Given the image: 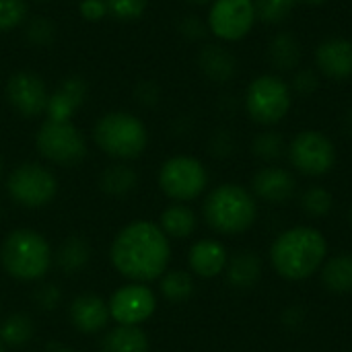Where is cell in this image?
Listing matches in <instances>:
<instances>
[{
    "instance_id": "21",
    "label": "cell",
    "mask_w": 352,
    "mask_h": 352,
    "mask_svg": "<svg viewBox=\"0 0 352 352\" xmlns=\"http://www.w3.org/2000/svg\"><path fill=\"white\" fill-rule=\"evenodd\" d=\"M157 225L169 239H188L190 235H194L198 227V219H196V212L188 204L173 202L161 212Z\"/></svg>"
},
{
    "instance_id": "24",
    "label": "cell",
    "mask_w": 352,
    "mask_h": 352,
    "mask_svg": "<svg viewBox=\"0 0 352 352\" xmlns=\"http://www.w3.org/2000/svg\"><path fill=\"white\" fill-rule=\"evenodd\" d=\"M103 352H148L151 340L140 326H116L103 336Z\"/></svg>"
},
{
    "instance_id": "14",
    "label": "cell",
    "mask_w": 352,
    "mask_h": 352,
    "mask_svg": "<svg viewBox=\"0 0 352 352\" xmlns=\"http://www.w3.org/2000/svg\"><path fill=\"white\" fill-rule=\"evenodd\" d=\"M316 70L330 80L352 78V41L346 37H328L318 43L314 54Z\"/></svg>"
},
{
    "instance_id": "19",
    "label": "cell",
    "mask_w": 352,
    "mask_h": 352,
    "mask_svg": "<svg viewBox=\"0 0 352 352\" xmlns=\"http://www.w3.org/2000/svg\"><path fill=\"white\" fill-rule=\"evenodd\" d=\"M198 68L208 80L225 85L235 78L239 66L235 54L229 47H225L223 43H208L198 54Z\"/></svg>"
},
{
    "instance_id": "45",
    "label": "cell",
    "mask_w": 352,
    "mask_h": 352,
    "mask_svg": "<svg viewBox=\"0 0 352 352\" xmlns=\"http://www.w3.org/2000/svg\"><path fill=\"white\" fill-rule=\"evenodd\" d=\"M2 169H4V161H2V155H0V177H2Z\"/></svg>"
},
{
    "instance_id": "48",
    "label": "cell",
    "mask_w": 352,
    "mask_h": 352,
    "mask_svg": "<svg viewBox=\"0 0 352 352\" xmlns=\"http://www.w3.org/2000/svg\"><path fill=\"white\" fill-rule=\"evenodd\" d=\"M351 225H352V208H351Z\"/></svg>"
},
{
    "instance_id": "9",
    "label": "cell",
    "mask_w": 352,
    "mask_h": 352,
    "mask_svg": "<svg viewBox=\"0 0 352 352\" xmlns=\"http://www.w3.org/2000/svg\"><path fill=\"white\" fill-rule=\"evenodd\" d=\"M35 146L45 161L62 167H74L87 157L85 136L72 122L45 120L37 130Z\"/></svg>"
},
{
    "instance_id": "35",
    "label": "cell",
    "mask_w": 352,
    "mask_h": 352,
    "mask_svg": "<svg viewBox=\"0 0 352 352\" xmlns=\"http://www.w3.org/2000/svg\"><path fill=\"white\" fill-rule=\"evenodd\" d=\"M320 80H322V74L314 68H297L293 72V78L289 80V87L293 91V95H303V97H309L314 95L318 89H320Z\"/></svg>"
},
{
    "instance_id": "3",
    "label": "cell",
    "mask_w": 352,
    "mask_h": 352,
    "mask_svg": "<svg viewBox=\"0 0 352 352\" xmlns=\"http://www.w3.org/2000/svg\"><path fill=\"white\" fill-rule=\"evenodd\" d=\"M202 212L212 231L221 235H241L254 227L258 204L248 188L239 184H221L208 192Z\"/></svg>"
},
{
    "instance_id": "25",
    "label": "cell",
    "mask_w": 352,
    "mask_h": 352,
    "mask_svg": "<svg viewBox=\"0 0 352 352\" xmlns=\"http://www.w3.org/2000/svg\"><path fill=\"white\" fill-rule=\"evenodd\" d=\"M99 186L107 196L124 198L138 188V173L126 161H118L103 169V173L99 177Z\"/></svg>"
},
{
    "instance_id": "18",
    "label": "cell",
    "mask_w": 352,
    "mask_h": 352,
    "mask_svg": "<svg viewBox=\"0 0 352 352\" xmlns=\"http://www.w3.org/2000/svg\"><path fill=\"white\" fill-rule=\"evenodd\" d=\"M229 262L227 248L219 239H198L188 254L190 270L200 278H214L225 272Z\"/></svg>"
},
{
    "instance_id": "4",
    "label": "cell",
    "mask_w": 352,
    "mask_h": 352,
    "mask_svg": "<svg viewBox=\"0 0 352 352\" xmlns=\"http://www.w3.org/2000/svg\"><path fill=\"white\" fill-rule=\"evenodd\" d=\"M54 262L47 239L33 229L10 231L0 245V264L4 272L21 283L41 280Z\"/></svg>"
},
{
    "instance_id": "12",
    "label": "cell",
    "mask_w": 352,
    "mask_h": 352,
    "mask_svg": "<svg viewBox=\"0 0 352 352\" xmlns=\"http://www.w3.org/2000/svg\"><path fill=\"white\" fill-rule=\"evenodd\" d=\"M107 305L118 326H140L157 311V295L148 285L128 283L111 293Z\"/></svg>"
},
{
    "instance_id": "1",
    "label": "cell",
    "mask_w": 352,
    "mask_h": 352,
    "mask_svg": "<svg viewBox=\"0 0 352 352\" xmlns=\"http://www.w3.org/2000/svg\"><path fill=\"white\" fill-rule=\"evenodd\" d=\"M109 262L130 283L148 285L167 272L171 239L157 223L132 221L116 233L109 245Z\"/></svg>"
},
{
    "instance_id": "2",
    "label": "cell",
    "mask_w": 352,
    "mask_h": 352,
    "mask_svg": "<svg viewBox=\"0 0 352 352\" xmlns=\"http://www.w3.org/2000/svg\"><path fill=\"white\" fill-rule=\"evenodd\" d=\"M328 258V241L316 227H293L283 231L272 248L270 262L278 276L287 280H305L314 276Z\"/></svg>"
},
{
    "instance_id": "22",
    "label": "cell",
    "mask_w": 352,
    "mask_h": 352,
    "mask_svg": "<svg viewBox=\"0 0 352 352\" xmlns=\"http://www.w3.org/2000/svg\"><path fill=\"white\" fill-rule=\"evenodd\" d=\"M54 262L68 276L82 272L87 268V264L91 262V245H89V241L85 237H80V235H72V237L64 239L60 243V248L56 250V254H54Z\"/></svg>"
},
{
    "instance_id": "43",
    "label": "cell",
    "mask_w": 352,
    "mask_h": 352,
    "mask_svg": "<svg viewBox=\"0 0 352 352\" xmlns=\"http://www.w3.org/2000/svg\"><path fill=\"white\" fill-rule=\"evenodd\" d=\"M299 2H303V4H309V6H322V4H326L328 0H299Z\"/></svg>"
},
{
    "instance_id": "29",
    "label": "cell",
    "mask_w": 352,
    "mask_h": 352,
    "mask_svg": "<svg viewBox=\"0 0 352 352\" xmlns=\"http://www.w3.org/2000/svg\"><path fill=\"white\" fill-rule=\"evenodd\" d=\"M252 151H254V155H256L258 159L272 163V161L280 159V157L287 153V142H285V138H283L278 132H274V130H264V132H260V134L254 138Z\"/></svg>"
},
{
    "instance_id": "36",
    "label": "cell",
    "mask_w": 352,
    "mask_h": 352,
    "mask_svg": "<svg viewBox=\"0 0 352 352\" xmlns=\"http://www.w3.org/2000/svg\"><path fill=\"white\" fill-rule=\"evenodd\" d=\"M35 303L43 311H54L62 303V291L58 285H41L35 291Z\"/></svg>"
},
{
    "instance_id": "32",
    "label": "cell",
    "mask_w": 352,
    "mask_h": 352,
    "mask_svg": "<svg viewBox=\"0 0 352 352\" xmlns=\"http://www.w3.org/2000/svg\"><path fill=\"white\" fill-rule=\"evenodd\" d=\"M27 0H0V33L14 31L27 21Z\"/></svg>"
},
{
    "instance_id": "17",
    "label": "cell",
    "mask_w": 352,
    "mask_h": 352,
    "mask_svg": "<svg viewBox=\"0 0 352 352\" xmlns=\"http://www.w3.org/2000/svg\"><path fill=\"white\" fill-rule=\"evenodd\" d=\"M109 320H111L109 305L99 295L85 293V295L74 297L70 303V322L80 334H87V336L99 334L107 326Z\"/></svg>"
},
{
    "instance_id": "37",
    "label": "cell",
    "mask_w": 352,
    "mask_h": 352,
    "mask_svg": "<svg viewBox=\"0 0 352 352\" xmlns=\"http://www.w3.org/2000/svg\"><path fill=\"white\" fill-rule=\"evenodd\" d=\"M78 12L85 21L97 23L107 16L105 0H78Z\"/></svg>"
},
{
    "instance_id": "11",
    "label": "cell",
    "mask_w": 352,
    "mask_h": 352,
    "mask_svg": "<svg viewBox=\"0 0 352 352\" xmlns=\"http://www.w3.org/2000/svg\"><path fill=\"white\" fill-rule=\"evenodd\" d=\"M258 23L254 0H212L206 27L221 43H235L245 39Z\"/></svg>"
},
{
    "instance_id": "20",
    "label": "cell",
    "mask_w": 352,
    "mask_h": 352,
    "mask_svg": "<svg viewBox=\"0 0 352 352\" xmlns=\"http://www.w3.org/2000/svg\"><path fill=\"white\" fill-rule=\"evenodd\" d=\"M266 56H268V62L272 64V68H276L278 72H295L301 64L303 47L295 33L278 31L268 41Z\"/></svg>"
},
{
    "instance_id": "33",
    "label": "cell",
    "mask_w": 352,
    "mask_h": 352,
    "mask_svg": "<svg viewBox=\"0 0 352 352\" xmlns=\"http://www.w3.org/2000/svg\"><path fill=\"white\" fill-rule=\"evenodd\" d=\"M25 37L35 47H47L56 37V25L45 16H35L27 23Z\"/></svg>"
},
{
    "instance_id": "41",
    "label": "cell",
    "mask_w": 352,
    "mask_h": 352,
    "mask_svg": "<svg viewBox=\"0 0 352 352\" xmlns=\"http://www.w3.org/2000/svg\"><path fill=\"white\" fill-rule=\"evenodd\" d=\"M47 352H76V351H74V349H70V346H64V344L54 342V344H50V346H47Z\"/></svg>"
},
{
    "instance_id": "13",
    "label": "cell",
    "mask_w": 352,
    "mask_h": 352,
    "mask_svg": "<svg viewBox=\"0 0 352 352\" xmlns=\"http://www.w3.org/2000/svg\"><path fill=\"white\" fill-rule=\"evenodd\" d=\"M6 99L19 116L39 118L45 113L50 91L39 74L31 70H21L6 80Z\"/></svg>"
},
{
    "instance_id": "47",
    "label": "cell",
    "mask_w": 352,
    "mask_h": 352,
    "mask_svg": "<svg viewBox=\"0 0 352 352\" xmlns=\"http://www.w3.org/2000/svg\"><path fill=\"white\" fill-rule=\"evenodd\" d=\"M33 2H47V0H33Z\"/></svg>"
},
{
    "instance_id": "44",
    "label": "cell",
    "mask_w": 352,
    "mask_h": 352,
    "mask_svg": "<svg viewBox=\"0 0 352 352\" xmlns=\"http://www.w3.org/2000/svg\"><path fill=\"white\" fill-rule=\"evenodd\" d=\"M190 2H194V4H206V2H212V0H190Z\"/></svg>"
},
{
    "instance_id": "16",
    "label": "cell",
    "mask_w": 352,
    "mask_h": 352,
    "mask_svg": "<svg viewBox=\"0 0 352 352\" xmlns=\"http://www.w3.org/2000/svg\"><path fill=\"white\" fill-rule=\"evenodd\" d=\"M87 101V82L80 76H68L64 78L56 91L50 93L47 107H45V120L54 122H72L74 113L80 109V105Z\"/></svg>"
},
{
    "instance_id": "15",
    "label": "cell",
    "mask_w": 352,
    "mask_h": 352,
    "mask_svg": "<svg viewBox=\"0 0 352 352\" xmlns=\"http://www.w3.org/2000/svg\"><path fill=\"white\" fill-rule=\"evenodd\" d=\"M295 175L283 167L266 165L252 177V194L270 204H285L295 196Z\"/></svg>"
},
{
    "instance_id": "10",
    "label": "cell",
    "mask_w": 352,
    "mask_h": 352,
    "mask_svg": "<svg viewBox=\"0 0 352 352\" xmlns=\"http://www.w3.org/2000/svg\"><path fill=\"white\" fill-rule=\"evenodd\" d=\"M287 155L291 165L307 177H322L330 173L338 159L332 138L320 130H301L289 142Z\"/></svg>"
},
{
    "instance_id": "39",
    "label": "cell",
    "mask_w": 352,
    "mask_h": 352,
    "mask_svg": "<svg viewBox=\"0 0 352 352\" xmlns=\"http://www.w3.org/2000/svg\"><path fill=\"white\" fill-rule=\"evenodd\" d=\"M159 87L153 80H142L136 87V99L144 105V107H153L159 103Z\"/></svg>"
},
{
    "instance_id": "40",
    "label": "cell",
    "mask_w": 352,
    "mask_h": 352,
    "mask_svg": "<svg viewBox=\"0 0 352 352\" xmlns=\"http://www.w3.org/2000/svg\"><path fill=\"white\" fill-rule=\"evenodd\" d=\"M229 146H231V136L229 132H217L212 136V151L217 153V157H227L229 153Z\"/></svg>"
},
{
    "instance_id": "27",
    "label": "cell",
    "mask_w": 352,
    "mask_h": 352,
    "mask_svg": "<svg viewBox=\"0 0 352 352\" xmlns=\"http://www.w3.org/2000/svg\"><path fill=\"white\" fill-rule=\"evenodd\" d=\"M35 334V324L29 314H10L0 324V342L4 349H21Z\"/></svg>"
},
{
    "instance_id": "31",
    "label": "cell",
    "mask_w": 352,
    "mask_h": 352,
    "mask_svg": "<svg viewBox=\"0 0 352 352\" xmlns=\"http://www.w3.org/2000/svg\"><path fill=\"white\" fill-rule=\"evenodd\" d=\"M301 206L309 217H326L332 206H334V198L332 194L322 188V186H311L303 192L301 196Z\"/></svg>"
},
{
    "instance_id": "26",
    "label": "cell",
    "mask_w": 352,
    "mask_h": 352,
    "mask_svg": "<svg viewBox=\"0 0 352 352\" xmlns=\"http://www.w3.org/2000/svg\"><path fill=\"white\" fill-rule=\"evenodd\" d=\"M322 283L334 295L352 293V254H338L324 262Z\"/></svg>"
},
{
    "instance_id": "6",
    "label": "cell",
    "mask_w": 352,
    "mask_h": 352,
    "mask_svg": "<svg viewBox=\"0 0 352 352\" xmlns=\"http://www.w3.org/2000/svg\"><path fill=\"white\" fill-rule=\"evenodd\" d=\"M243 105L252 122L260 126H276L293 107V91L289 80L272 72L256 76L245 89Z\"/></svg>"
},
{
    "instance_id": "28",
    "label": "cell",
    "mask_w": 352,
    "mask_h": 352,
    "mask_svg": "<svg viewBox=\"0 0 352 352\" xmlns=\"http://www.w3.org/2000/svg\"><path fill=\"white\" fill-rule=\"evenodd\" d=\"M194 276L186 270H167L159 278V291L171 303H186L194 295Z\"/></svg>"
},
{
    "instance_id": "5",
    "label": "cell",
    "mask_w": 352,
    "mask_h": 352,
    "mask_svg": "<svg viewBox=\"0 0 352 352\" xmlns=\"http://www.w3.org/2000/svg\"><path fill=\"white\" fill-rule=\"evenodd\" d=\"M95 144L116 161H134L148 146L144 122L130 111H107L93 126Z\"/></svg>"
},
{
    "instance_id": "30",
    "label": "cell",
    "mask_w": 352,
    "mask_h": 352,
    "mask_svg": "<svg viewBox=\"0 0 352 352\" xmlns=\"http://www.w3.org/2000/svg\"><path fill=\"white\" fill-rule=\"evenodd\" d=\"M258 21L268 25H278L289 19L291 10L295 8V0H254Z\"/></svg>"
},
{
    "instance_id": "8",
    "label": "cell",
    "mask_w": 352,
    "mask_h": 352,
    "mask_svg": "<svg viewBox=\"0 0 352 352\" xmlns=\"http://www.w3.org/2000/svg\"><path fill=\"white\" fill-rule=\"evenodd\" d=\"M6 192L21 208L39 210L56 198L58 179L45 165L23 163L8 173Z\"/></svg>"
},
{
    "instance_id": "42",
    "label": "cell",
    "mask_w": 352,
    "mask_h": 352,
    "mask_svg": "<svg viewBox=\"0 0 352 352\" xmlns=\"http://www.w3.org/2000/svg\"><path fill=\"white\" fill-rule=\"evenodd\" d=\"M344 128H346V132L352 136V109L346 113V120H344Z\"/></svg>"
},
{
    "instance_id": "7",
    "label": "cell",
    "mask_w": 352,
    "mask_h": 352,
    "mask_svg": "<svg viewBox=\"0 0 352 352\" xmlns=\"http://www.w3.org/2000/svg\"><path fill=\"white\" fill-rule=\"evenodd\" d=\"M159 188L173 202H192L208 188L204 163L192 155H173L159 169Z\"/></svg>"
},
{
    "instance_id": "49",
    "label": "cell",
    "mask_w": 352,
    "mask_h": 352,
    "mask_svg": "<svg viewBox=\"0 0 352 352\" xmlns=\"http://www.w3.org/2000/svg\"><path fill=\"white\" fill-rule=\"evenodd\" d=\"M0 214H2V204H0Z\"/></svg>"
},
{
    "instance_id": "34",
    "label": "cell",
    "mask_w": 352,
    "mask_h": 352,
    "mask_svg": "<svg viewBox=\"0 0 352 352\" xmlns=\"http://www.w3.org/2000/svg\"><path fill=\"white\" fill-rule=\"evenodd\" d=\"M107 14L118 21H138L146 12L148 0H105Z\"/></svg>"
},
{
    "instance_id": "38",
    "label": "cell",
    "mask_w": 352,
    "mask_h": 352,
    "mask_svg": "<svg viewBox=\"0 0 352 352\" xmlns=\"http://www.w3.org/2000/svg\"><path fill=\"white\" fill-rule=\"evenodd\" d=\"M206 31H208L206 21H200L196 16H186L179 23V33L188 39H202L206 35Z\"/></svg>"
},
{
    "instance_id": "46",
    "label": "cell",
    "mask_w": 352,
    "mask_h": 352,
    "mask_svg": "<svg viewBox=\"0 0 352 352\" xmlns=\"http://www.w3.org/2000/svg\"><path fill=\"white\" fill-rule=\"evenodd\" d=\"M0 352H6V349H4V344L0 342Z\"/></svg>"
},
{
    "instance_id": "23",
    "label": "cell",
    "mask_w": 352,
    "mask_h": 352,
    "mask_svg": "<svg viewBox=\"0 0 352 352\" xmlns=\"http://www.w3.org/2000/svg\"><path fill=\"white\" fill-rule=\"evenodd\" d=\"M225 274L233 289H252L262 276V262L254 252H239L227 262Z\"/></svg>"
}]
</instances>
